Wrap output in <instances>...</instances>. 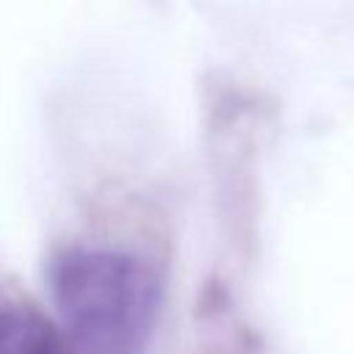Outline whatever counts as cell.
<instances>
[{
	"mask_svg": "<svg viewBox=\"0 0 354 354\" xmlns=\"http://www.w3.org/2000/svg\"><path fill=\"white\" fill-rule=\"evenodd\" d=\"M58 326L72 354H144L158 324L160 277L130 249L69 243L47 266Z\"/></svg>",
	"mask_w": 354,
	"mask_h": 354,
	"instance_id": "6da1fadb",
	"label": "cell"
},
{
	"mask_svg": "<svg viewBox=\"0 0 354 354\" xmlns=\"http://www.w3.org/2000/svg\"><path fill=\"white\" fill-rule=\"evenodd\" d=\"M0 354H72L69 343L47 315L28 299H3Z\"/></svg>",
	"mask_w": 354,
	"mask_h": 354,
	"instance_id": "7a4b0ae2",
	"label": "cell"
}]
</instances>
